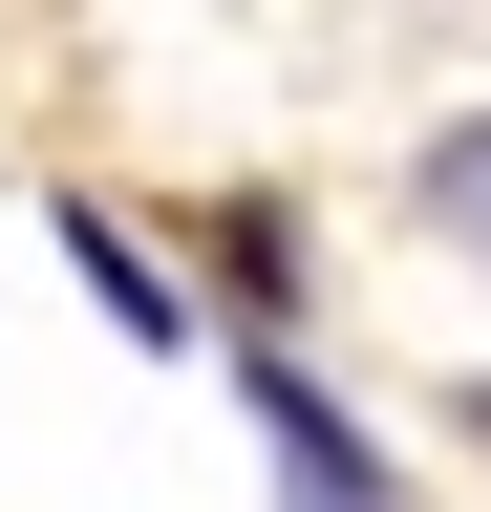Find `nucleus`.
<instances>
[{"label": "nucleus", "instance_id": "obj_1", "mask_svg": "<svg viewBox=\"0 0 491 512\" xmlns=\"http://www.w3.org/2000/svg\"><path fill=\"white\" fill-rule=\"evenodd\" d=\"M235 406H257V448H278V512H385V448H363V406H321L278 342H235Z\"/></svg>", "mask_w": 491, "mask_h": 512}, {"label": "nucleus", "instance_id": "obj_2", "mask_svg": "<svg viewBox=\"0 0 491 512\" xmlns=\"http://www.w3.org/2000/svg\"><path fill=\"white\" fill-rule=\"evenodd\" d=\"M65 278H86L107 320H129L150 363H171V342H214V299H193V256H150L129 214H107V192H65Z\"/></svg>", "mask_w": 491, "mask_h": 512}, {"label": "nucleus", "instance_id": "obj_3", "mask_svg": "<svg viewBox=\"0 0 491 512\" xmlns=\"http://www.w3.org/2000/svg\"><path fill=\"white\" fill-rule=\"evenodd\" d=\"M406 214H427V256H470V278H491V107H449V128H427Z\"/></svg>", "mask_w": 491, "mask_h": 512}, {"label": "nucleus", "instance_id": "obj_4", "mask_svg": "<svg viewBox=\"0 0 491 512\" xmlns=\"http://www.w3.org/2000/svg\"><path fill=\"white\" fill-rule=\"evenodd\" d=\"M193 256H214V299H235V342H278V299H299V235L257 214V192H235V214H214Z\"/></svg>", "mask_w": 491, "mask_h": 512}, {"label": "nucleus", "instance_id": "obj_5", "mask_svg": "<svg viewBox=\"0 0 491 512\" xmlns=\"http://www.w3.org/2000/svg\"><path fill=\"white\" fill-rule=\"evenodd\" d=\"M470 448H491V384H470Z\"/></svg>", "mask_w": 491, "mask_h": 512}]
</instances>
